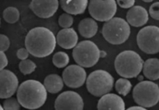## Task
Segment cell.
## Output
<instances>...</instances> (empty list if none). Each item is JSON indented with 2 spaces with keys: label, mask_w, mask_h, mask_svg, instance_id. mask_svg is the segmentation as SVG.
I'll return each mask as SVG.
<instances>
[{
  "label": "cell",
  "mask_w": 159,
  "mask_h": 110,
  "mask_svg": "<svg viewBox=\"0 0 159 110\" xmlns=\"http://www.w3.org/2000/svg\"><path fill=\"white\" fill-rule=\"evenodd\" d=\"M56 44L57 40L52 31L41 26L31 29L25 38V46L30 54L39 58L52 54Z\"/></svg>",
  "instance_id": "1"
},
{
  "label": "cell",
  "mask_w": 159,
  "mask_h": 110,
  "mask_svg": "<svg viewBox=\"0 0 159 110\" xmlns=\"http://www.w3.org/2000/svg\"><path fill=\"white\" fill-rule=\"evenodd\" d=\"M48 91L44 85L37 80L22 82L17 89L16 99L20 105L26 109L35 110L44 105Z\"/></svg>",
  "instance_id": "2"
},
{
  "label": "cell",
  "mask_w": 159,
  "mask_h": 110,
  "mask_svg": "<svg viewBox=\"0 0 159 110\" xmlns=\"http://www.w3.org/2000/svg\"><path fill=\"white\" fill-rule=\"evenodd\" d=\"M144 60L134 51H124L115 58V70L120 76L124 78L137 77L143 70Z\"/></svg>",
  "instance_id": "3"
},
{
  "label": "cell",
  "mask_w": 159,
  "mask_h": 110,
  "mask_svg": "<svg viewBox=\"0 0 159 110\" xmlns=\"http://www.w3.org/2000/svg\"><path fill=\"white\" fill-rule=\"evenodd\" d=\"M103 38L113 45L125 43L130 35V26L127 20L120 17H113L110 21L106 22L102 28Z\"/></svg>",
  "instance_id": "4"
},
{
  "label": "cell",
  "mask_w": 159,
  "mask_h": 110,
  "mask_svg": "<svg viewBox=\"0 0 159 110\" xmlns=\"http://www.w3.org/2000/svg\"><path fill=\"white\" fill-rule=\"evenodd\" d=\"M114 85V78L107 71L96 70L90 73L86 79V88L96 97H102L109 94Z\"/></svg>",
  "instance_id": "5"
},
{
  "label": "cell",
  "mask_w": 159,
  "mask_h": 110,
  "mask_svg": "<svg viewBox=\"0 0 159 110\" xmlns=\"http://www.w3.org/2000/svg\"><path fill=\"white\" fill-rule=\"evenodd\" d=\"M72 57L78 65L82 68H89L99 61L100 50L91 40H82L73 49Z\"/></svg>",
  "instance_id": "6"
},
{
  "label": "cell",
  "mask_w": 159,
  "mask_h": 110,
  "mask_svg": "<svg viewBox=\"0 0 159 110\" xmlns=\"http://www.w3.org/2000/svg\"><path fill=\"white\" fill-rule=\"evenodd\" d=\"M133 99L139 106H155L159 102V86L152 81L139 82L133 89Z\"/></svg>",
  "instance_id": "7"
},
{
  "label": "cell",
  "mask_w": 159,
  "mask_h": 110,
  "mask_svg": "<svg viewBox=\"0 0 159 110\" xmlns=\"http://www.w3.org/2000/svg\"><path fill=\"white\" fill-rule=\"evenodd\" d=\"M137 43L141 51L148 54L159 53V27L147 26L140 29L137 35Z\"/></svg>",
  "instance_id": "8"
},
{
  "label": "cell",
  "mask_w": 159,
  "mask_h": 110,
  "mask_svg": "<svg viewBox=\"0 0 159 110\" xmlns=\"http://www.w3.org/2000/svg\"><path fill=\"white\" fill-rule=\"evenodd\" d=\"M88 10L93 20L106 23L115 15L117 11V3L115 0H91L89 1Z\"/></svg>",
  "instance_id": "9"
},
{
  "label": "cell",
  "mask_w": 159,
  "mask_h": 110,
  "mask_svg": "<svg viewBox=\"0 0 159 110\" xmlns=\"http://www.w3.org/2000/svg\"><path fill=\"white\" fill-rule=\"evenodd\" d=\"M54 108L55 110H83V99L75 91H64L55 99Z\"/></svg>",
  "instance_id": "10"
},
{
  "label": "cell",
  "mask_w": 159,
  "mask_h": 110,
  "mask_svg": "<svg viewBox=\"0 0 159 110\" xmlns=\"http://www.w3.org/2000/svg\"><path fill=\"white\" fill-rule=\"evenodd\" d=\"M62 78L65 85L69 88H80L86 81V71L84 68L78 64L69 65L63 71Z\"/></svg>",
  "instance_id": "11"
},
{
  "label": "cell",
  "mask_w": 159,
  "mask_h": 110,
  "mask_svg": "<svg viewBox=\"0 0 159 110\" xmlns=\"http://www.w3.org/2000/svg\"><path fill=\"white\" fill-rule=\"evenodd\" d=\"M19 88L16 75L9 70L0 71V99L11 98Z\"/></svg>",
  "instance_id": "12"
},
{
  "label": "cell",
  "mask_w": 159,
  "mask_h": 110,
  "mask_svg": "<svg viewBox=\"0 0 159 110\" xmlns=\"http://www.w3.org/2000/svg\"><path fill=\"white\" fill-rule=\"evenodd\" d=\"M30 9L39 18L48 19L53 16L59 7L57 0H33Z\"/></svg>",
  "instance_id": "13"
},
{
  "label": "cell",
  "mask_w": 159,
  "mask_h": 110,
  "mask_svg": "<svg viewBox=\"0 0 159 110\" xmlns=\"http://www.w3.org/2000/svg\"><path fill=\"white\" fill-rule=\"evenodd\" d=\"M97 110H126L125 102L120 96L109 93L98 101Z\"/></svg>",
  "instance_id": "14"
},
{
  "label": "cell",
  "mask_w": 159,
  "mask_h": 110,
  "mask_svg": "<svg viewBox=\"0 0 159 110\" xmlns=\"http://www.w3.org/2000/svg\"><path fill=\"white\" fill-rule=\"evenodd\" d=\"M127 22L130 26L141 27L148 21V12L141 6H134L127 12Z\"/></svg>",
  "instance_id": "15"
},
{
  "label": "cell",
  "mask_w": 159,
  "mask_h": 110,
  "mask_svg": "<svg viewBox=\"0 0 159 110\" xmlns=\"http://www.w3.org/2000/svg\"><path fill=\"white\" fill-rule=\"evenodd\" d=\"M56 40L57 44L65 50L74 49L79 43L78 34L72 28L61 29L56 36Z\"/></svg>",
  "instance_id": "16"
},
{
  "label": "cell",
  "mask_w": 159,
  "mask_h": 110,
  "mask_svg": "<svg viewBox=\"0 0 159 110\" xmlns=\"http://www.w3.org/2000/svg\"><path fill=\"white\" fill-rule=\"evenodd\" d=\"M59 3L65 13L70 15L84 13L89 6V1L87 0H61Z\"/></svg>",
  "instance_id": "17"
},
{
  "label": "cell",
  "mask_w": 159,
  "mask_h": 110,
  "mask_svg": "<svg viewBox=\"0 0 159 110\" xmlns=\"http://www.w3.org/2000/svg\"><path fill=\"white\" fill-rule=\"evenodd\" d=\"M78 30L82 37L86 39L94 37L98 31V24L93 18H85L78 25Z\"/></svg>",
  "instance_id": "18"
},
{
  "label": "cell",
  "mask_w": 159,
  "mask_h": 110,
  "mask_svg": "<svg viewBox=\"0 0 159 110\" xmlns=\"http://www.w3.org/2000/svg\"><path fill=\"white\" fill-rule=\"evenodd\" d=\"M63 78L57 74H48L43 81V85L47 91L51 94H57L64 88Z\"/></svg>",
  "instance_id": "19"
},
{
  "label": "cell",
  "mask_w": 159,
  "mask_h": 110,
  "mask_svg": "<svg viewBox=\"0 0 159 110\" xmlns=\"http://www.w3.org/2000/svg\"><path fill=\"white\" fill-rule=\"evenodd\" d=\"M143 74L144 77L150 81L159 79V59L148 58L144 62Z\"/></svg>",
  "instance_id": "20"
},
{
  "label": "cell",
  "mask_w": 159,
  "mask_h": 110,
  "mask_svg": "<svg viewBox=\"0 0 159 110\" xmlns=\"http://www.w3.org/2000/svg\"><path fill=\"white\" fill-rule=\"evenodd\" d=\"M114 86L118 94L123 96H127L131 91L132 84L127 78L120 77L116 81Z\"/></svg>",
  "instance_id": "21"
},
{
  "label": "cell",
  "mask_w": 159,
  "mask_h": 110,
  "mask_svg": "<svg viewBox=\"0 0 159 110\" xmlns=\"http://www.w3.org/2000/svg\"><path fill=\"white\" fill-rule=\"evenodd\" d=\"M2 16L6 23L13 24L20 20V11L17 8L9 6L4 9Z\"/></svg>",
  "instance_id": "22"
},
{
  "label": "cell",
  "mask_w": 159,
  "mask_h": 110,
  "mask_svg": "<svg viewBox=\"0 0 159 110\" xmlns=\"http://www.w3.org/2000/svg\"><path fill=\"white\" fill-rule=\"evenodd\" d=\"M69 56L63 51L55 53L52 57V63L56 68H64L68 66L69 63Z\"/></svg>",
  "instance_id": "23"
},
{
  "label": "cell",
  "mask_w": 159,
  "mask_h": 110,
  "mask_svg": "<svg viewBox=\"0 0 159 110\" xmlns=\"http://www.w3.org/2000/svg\"><path fill=\"white\" fill-rule=\"evenodd\" d=\"M19 68L21 73L24 75H27V74H30L34 72L37 68V65L34 63L33 60H30V59H26V60H21L19 64Z\"/></svg>",
  "instance_id": "24"
},
{
  "label": "cell",
  "mask_w": 159,
  "mask_h": 110,
  "mask_svg": "<svg viewBox=\"0 0 159 110\" xmlns=\"http://www.w3.org/2000/svg\"><path fill=\"white\" fill-rule=\"evenodd\" d=\"M74 23V18L71 15L68 13H63L59 16L58 18V24L63 29H68L71 28Z\"/></svg>",
  "instance_id": "25"
},
{
  "label": "cell",
  "mask_w": 159,
  "mask_h": 110,
  "mask_svg": "<svg viewBox=\"0 0 159 110\" xmlns=\"http://www.w3.org/2000/svg\"><path fill=\"white\" fill-rule=\"evenodd\" d=\"M20 104L16 98H9L3 102L2 107L4 110H20Z\"/></svg>",
  "instance_id": "26"
},
{
  "label": "cell",
  "mask_w": 159,
  "mask_h": 110,
  "mask_svg": "<svg viewBox=\"0 0 159 110\" xmlns=\"http://www.w3.org/2000/svg\"><path fill=\"white\" fill-rule=\"evenodd\" d=\"M148 12L152 19L159 20V2H155L150 6Z\"/></svg>",
  "instance_id": "27"
},
{
  "label": "cell",
  "mask_w": 159,
  "mask_h": 110,
  "mask_svg": "<svg viewBox=\"0 0 159 110\" xmlns=\"http://www.w3.org/2000/svg\"><path fill=\"white\" fill-rule=\"evenodd\" d=\"M10 46V40L9 37L6 36L5 34H0V51H7Z\"/></svg>",
  "instance_id": "28"
},
{
  "label": "cell",
  "mask_w": 159,
  "mask_h": 110,
  "mask_svg": "<svg viewBox=\"0 0 159 110\" xmlns=\"http://www.w3.org/2000/svg\"><path fill=\"white\" fill-rule=\"evenodd\" d=\"M116 3L123 9H130L134 6V0H117Z\"/></svg>",
  "instance_id": "29"
},
{
  "label": "cell",
  "mask_w": 159,
  "mask_h": 110,
  "mask_svg": "<svg viewBox=\"0 0 159 110\" xmlns=\"http://www.w3.org/2000/svg\"><path fill=\"white\" fill-rule=\"evenodd\" d=\"M29 51H27V49H26V47L23 48H20V49L17 51L16 52V57H18L20 60H26V59L28 58V57H29Z\"/></svg>",
  "instance_id": "30"
},
{
  "label": "cell",
  "mask_w": 159,
  "mask_h": 110,
  "mask_svg": "<svg viewBox=\"0 0 159 110\" xmlns=\"http://www.w3.org/2000/svg\"><path fill=\"white\" fill-rule=\"evenodd\" d=\"M8 58L6 57V54L2 51H0V71H2L5 69L8 65Z\"/></svg>",
  "instance_id": "31"
},
{
  "label": "cell",
  "mask_w": 159,
  "mask_h": 110,
  "mask_svg": "<svg viewBox=\"0 0 159 110\" xmlns=\"http://www.w3.org/2000/svg\"><path fill=\"white\" fill-rule=\"evenodd\" d=\"M126 110H148L146 108H144V107H141V106H131L130 108H127Z\"/></svg>",
  "instance_id": "32"
},
{
  "label": "cell",
  "mask_w": 159,
  "mask_h": 110,
  "mask_svg": "<svg viewBox=\"0 0 159 110\" xmlns=\"http://www.w3.org/2000/svg\"><path fill=\"white\" fill-rule=\"evenodd\" d=\"M107 55V53L105 51H100V58H105Z\"/></svg>",
  "instance_id": "33"
},
{
  "label": "cell",
  "mask_w": 159,
  "mask_h": 110,
  "mask_svg": "<svg viewBox=\"0 0 159 110\" xmlns=\"http://www.w3.org/2000/svg\"><path fill=\"white\" fill-rule=\"evenodd\" d=\"M138 77V80L140 81V82H141V81H143V80H144V76L140 75V74H139V75H138V77Z\"/></svg>",
  "instance_id": "34"
},
{
  "label": "cell",
  "mask_w": 159,
  "mask_h": 110,
  "mask_svg": "<svg viewBox=\"0 0 159 110\" xmlns=\"http://www.w3.org/2000/svg\"><path fill=\"white\" fill-rule=\"evenodd\" d=\"M0 110H4V108H3L2 105L1 104H0Z\"/></svg>",
  "instance_id": "35"
},
{
  "label": "cell",
  "mask_w": 159,
  "mask_h": 110,
  "mask_svg": "<svg viewBox=\"0 0 159 110\" xmlns=\"http://www.w3.org/2000/svg\"><path fill=\"white\" fill-rule=\"evenodd\" d=\"M144 2H148L149 3V2H152V1H144Z\"/></svg>",
  "instance_id": "36"
},
{
  "label": "cell",
  "mask_w": 159,
  "mask_h": 110,
  "mask_svg": "<svg viewBox=\"0 0 159 110\" xmlns=\"http://www.w3.org/2000/svg\"><path fill=\"white\" fill-rule=\"evenodd\" d=\"M0 23H1V20H0Z\"/></svg>",
  "instance_id": "37"
}]
</instances>
